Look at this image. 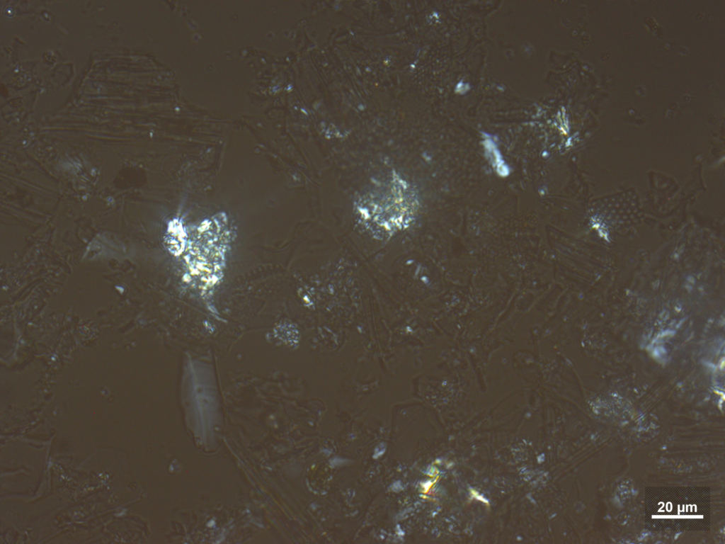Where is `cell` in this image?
I'll use <instances>...</instances> for the list:
<instances>
[{"label": "cell", "instance_id": "obj_1", "mask_svg": "<svg viewBox=\"0 0 725 544\" xmlns=\"http://www.w3.org/2000/svg\"><path fill=\"white\" fill-rule=\"evenodd\" d=\"M366 227L380 238H389L409 227L419 209L418 194L401 176H388L363 193L355 204Z\"/></svg>", "mask_w": 725, "mask_h": 544}]
</instances>
